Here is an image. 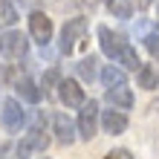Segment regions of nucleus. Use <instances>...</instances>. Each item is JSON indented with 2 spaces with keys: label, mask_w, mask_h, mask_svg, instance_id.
<instances>
[{
  "label": "nucleus",
  "mask_w": 159,
  "mask_h": 159,
  "mask_svg": "<svg viewBox=\"0 0 159 159\" xmlns=\"http://www.w3.org/2000/svg\"><path fill=\"white\" fill-rule=\"evenodd\" d=\"M98 121H101V110H98V101H84L81 110H78V121H75V127H78V136L81 139H90L98 133Z\"/></svg>",
  "instance_id": "nucleus-1"
},
{
  "label": "nucleus",
  "mask_w": 159,
  "mask_h": 159,
  "mask_svg": "<svg viewBox=\"0 0 159 159\" xmlns=\"http://www.w3.org/2000/svg\"><path fill=\"white\" fill-rule=\"evenodd\" d=\"M0 125L9 133H20L26 127V110L20 107V98H6L0 104Z\"/></svg>",
  "instance_id": "nucleus-2"
},
{
  "label": "nucleus",
  "mask_w": 159,
  "mask_h": 159,
  "mask_svg": "<svg viewBox=\"0 0 159 159\" xmlns=\"http://www.w3.org/2000/svg\"><path fill=\"white\" fill-rule=\"evenodd\" d=\"M46 145H49V136L43 133V127H41V125H35L29 133H26L20 142L15 145V153H17V159H29L32 153H43V151H46Z\"/></svg>",
  "instance_id": "nucleus-3"
},
{
  "label": "nucleus",
  "mask_w": 159,
  "mask_h": 159,
  "mask_svg": "<svg viewBox=\"0 0 159 159\" xmlns=\"http://www.w3.org/2000/svg\"><path fill=\"white\" fill-rule=\"evenodd\" d=\"M26 49H29V41H26L23 32H17V29L0 32V55L3 58H23Z\"/></svg>",
  "instance_id": "nucleus-4"
},
{
  "label": "nucleus",
  "mask_w": 159,
  "mask_h": 159,
  "mask_svg": "<svg viewBox=\"0 0 159 159\" xmlns=\"http://www.w3.org/2000/svg\"><path fill=\"white\" fill-rule=\"evenodd\" d=\"M84 32H87V17H70V20L64 23V29H61V52L70 55L75 49V43L81 41Z\"/></svg>",
  "instance_id": "nucleus-5"
},
{
  "label": "nucleus",
  "mask_w": 159,
  "mask_h": 159,
  "mask_svg": "<svg viewBox=\"0 0 159 159\" xmlns=\"http://www.w3.org/2000/svg\"><path fill=\"white\" fill-rule=\"evenodd\" d=\"M29 35H32L35 43L46 46L52 41V17L46 12H32L29 15Z\"/></svg>",
  "instance_id": "nucleus-6"
},
{
  "label": "nucleus",
  "mask_w": 159,
  "mask_h": 159,
  "mask_svg": "<svg viewBox=\"0 0 159 159\" xmlns=\"http://www.w3.org/2000/svg\"><path fill=\"white\" fill-rule=\"evenodd\" d=\"M58 98H61V104L67 107V110H75V107H81L84 101V87L78 81H72V78H61V84H58Z\"/></svg>",
  "instance_id": "nucleus-7"
},
{
  "label": "nucleus",
  "mask_w": 159,
  "mask_h": 159,
  "mask_svg": "<svg viewBox=\"0 0 159 159\" xmlns=\"http://www.w3.org/2000/svg\"><path fill=\"white\" fill-rule=\"evenodd\" d=\"M52 133H55V139H58L61 145H72L78 139V127H75V121L67 113H55L52 116Z\"/></svg>",
  "instance_id": "nucleus-8"
},
{
  "label": "nucleus",
  "mask_w": 159,
  "mask_h": 159,
  "mask_svg": "<svg viewBox=\"0 0 159 159\" xmlns=\"http://www.w3.org/2000/svg\"><path fill=\"white\" fill-rule=\"evenodd\" d=\"M98 43H101V52H104L107 58H113V61H116L119 49H121L127 41H121V35H116L113 29H107V26H98Z\"/></svg>",
  "instance_id": "nucleus-9"
},
{
  "label": "nucleus",
  "mask_w": 159,
  "mask_h": 159,
  "mask_svg": "<svg viewBox=\"0 0 159 159\" xmlns=\"http://www.w3.org/2000/svg\"><path fill=\"white\" fill-rule=\"evenodd\" d=\"M101 127H104V133L119 136V133L127 130V116L121 113V110H104V113H101Z\"/></svg>",
  "instance_id": "nucleus-10"
},
{
  "label": "nucleus",
  "mask_w": 159,
  "mask_h": 159,
  "mask_svg": "<svg viewBox=\"0 0 159 159\" xmlns=\"http://www.w3.org/2000/svg\"><path fill=\"white\" fill-rule=\"evenodd\" d=\"M98 78H101V87H104V90L127 87V75H125V70H121V67H116V64H107V67L98 72Z\"/></svg>",
  "instance_id": "nucleus-11"
},
{
  "label": "nucleus",
  "mask_w": 159,
  "mask_h": 159,
  "mask_svg": "<svg viewBox=\"0 0 159 159\" xmlns=\"http://www.w3.org/2000/svg\"><path fill=\"white\" fill-rule=\"evenodd\" d=\"M107 104L113 107V110H130L133 107V93H130V87H116V90H107Z\"/></svg>",
  "instance_id": "nucleus-12"
},
{
  "label": "nucleus",
  "mask_w": 159,
  "mask_h": 159,
  "mask_svg": "<svg viewBox=\"0 0 159 159\" xmlns=\"http://www.w3.org/2000/svg\"><path fill=\"white\" fill-rule=\"evenodd\" d=\"M15 93H17V98L29 101V104H38V101H41V87H38L32 78H17Z\"/></svg>",
  "instance_id": "nucleus-13"
},
{
  "label": "nucleus",
  "mask_w": 159,
  "mask_h": 159,
  "mask_svg": "<svg viewBox=\"0 0 159 159\" xmlns=\"http://www.w3.org/2000/svg\"><path fill=\"white\" fill-rule=\"evenodd\" d=\"M136 78H139V87L142 90H156L159 87V70L153 64H142L139 72H136Z\"/></svg>",
  "instance_id": "nucleus-14"
},
{
  "label": "nucleus",
  "mask_w": 159,
  "mask_h": 159,
  "mask_svg": "<svg viewBox=\"0 0 159 159\" xmlns=\"http://www.w3.org/2000/svg\"><path fill=\"white\" fill-rule=\"evenodd\" d=\"M116 64H121V70H133V72H139V67H142V61H139V55H136V49H133L130 43H125V46L119 49Z\"/></svg>",
  "instance_id": "nucleus-15"
},
{
  "label": "nucleus",
  "mask_w": 159,
  "mask_h": 159,
  "mask_svg": "<svg viewBox=\"0 0 159 159\" xmlns=\"http://www.w3.org/2000/svg\"><path fill=\"white\" fill-rule=\"evenodd\" d=\"M75 70H78V75L84 81H93V78L98 75V58H96V55H87V58H81L75 64Z\"/></svg>",
  "instance_id": "nucleus-16"
},
{
  "label": "nucleus",
  "mask_w": 159,
  "mask_h": 159,
  "mask_svg": "<svg viewBox=\"0 0 159 159\" xmlns=\"http://www.w3.org/2000/svg\"><path fill=\"white\" fill-rule=\"evenodd\" d=\"M17 23V9L12 0H0V29H12Z\"/></svg>",
  "instance_id": "nucleus-17"
},
{
  "label": "nucleus",
  "mask_w": 159,
  "mask_h": 159,
  "mask_svg": "<svg viewBox=\"0 0 159 159\" xmlns=\"http://www.w3.org/2000/svg\"><path fill=\"white\" fill-rule=\"evenodd\" d=\"M107 12L113 17L127 20V17H133V3H130V0H107Z\"/></svg>",
  "instance_id": "nucleus-18"
},
{
  "label": "nucleus",
  "mask_w": 159,
  "mask_h": 159,
  "mask_svg": "<svg viewBox=\"0 0 159 159\" xmlns=\"http://www.w3.org/2000/svg\"><path fill=\"white\" fill-rule=\"evenodd\" d=\"M61 84V72L58 70H46L43 72V90H52V87H58Z\"/></svg>",
  "instance_id": "nucleus-19"
},
{
  "label": "nucleus",
  "mask_w": 159,
  "mask_h": 159,
  "mask_svg": "<svg viewBox=\"0 0 159 159\" xmlns=\"http://www.w3.org/2000/svg\"><path fill=\"white\" fill-rule=\"evenodd\" d=\"M145 46L151 52H156L159 49V32H151V35H145Z\"/></svg>",
  "instance_id": "nucleus-20"
},
{
  "label": "nucleus",
  "mask_w": 159,
  "mask_h": 159,
  "mask_svg": "<svg viewBox=\"0 0 159 159\" xmlns=\"http://www.w3.org/2000/svg\"><path fill=\"white\" fill-rule=\"evenodd\" d=\"M107 159H133V156H130V151L119 148V151H110V153H107Z\"/></svg>",
  "instance_id": "nucleus-21"
},
{
  "label": "nucleus",
  "mask_w": 159,
  "mask_h": 159,
  "mask_svg": "<svg viewBox=\"0 0 159 159\" xmlns=\"http://www.w3.org/2000/svg\"><path fill=\"white\" fill-rule=\"evenodd\" d=\"M151 6V0H136V9H148Z\"/></svg>",
  "instance_id": "nucleus-22"
},
{
  "label": "nucleus",
  "mask_w": 159,
  "mask_h": 159,
  "mask_svg": "<svg viewBox=\"0 0 159 159\" xmlns=\"http://www.w3.org/2000/svg\"><path fill=\"white\" fill-rule=\"evenodd\" d=\"M153 55H156V64H159V49H156V52H153Z\"/></svg>",
  "instance_id": "nucleus-23"
},
{
  "label": "nucleus",
  "mask_w": 159,
  "mask_h": 159,
  "mask_svg": "<svg viewBox=\"0 0 159 159\" xmlns=\"http://www.w3.org/2000/svg\"><path fill=\"white\" fill-rule=\"evenodd\" d=\"M156 110H159V104H156Z\"/></svg>",
  "instance_id": "nucleus-24"
}]
</instances>
